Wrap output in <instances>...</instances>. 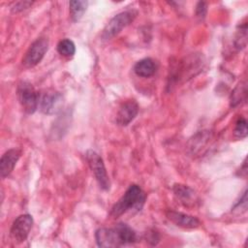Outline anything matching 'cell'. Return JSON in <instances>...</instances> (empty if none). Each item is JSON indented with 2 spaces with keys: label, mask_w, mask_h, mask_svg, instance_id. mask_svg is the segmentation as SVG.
<instances>
[{
  "label": "cell",
  "mask_w": 248,
  "mask_h": 248,
  "mask_svg": "<svg viewBox=\"0 0 248 248\" xmlns=\"http://www.w3.org/2000/svg\"><path fill=\"white\" fill-rule=\"evenodd\" d=\"M166 215L170 221L174 223L176 226L186 228V229H194L200 226V220L195 217L191 216L182 212H177L174 210H168Z\"/></svg>",
  "instance_id": "cell-10"
},
{
  "label": "cell",
  "mask_w": 248,
  "mask_h": 248,
  "mask_svg": "<svg viewBox=\"0 0 248 248\" xmlns=\"http://www.w3.org/2000/svg\"><path fill=\"white\" fill-rule=\"evenodd\" d=\"M139 112V106L136 101L130 100L123 103L116 114V122L120 126H127L135 119Z\"/></svg>",
  "instance_id": "cell-9"
},
{
  "label": "cell",
  "mask_w": 248,
  "mask_h": 248,
  "mask_svg": "<svg viewBox=\"0 0 248 248\" xmlns=\"http://www.w3.org/2000/svg\"><path fill=\"white\" fill-rule=\"evenodd\" d=\"M234 135L237 138H245L247 136V123L246 120L242 117H240L235 124L234 128Z\"/></svg>",
  "instance_id": "cell-18"
},
{
  "label": "cell",
  "mask_w": 248,
  "mask_h": 248,
  "mask_svg": "<svg viewBox=\"0 0 248 248\" xmlns=\"http://www.w3.org/2000/svg\"><path fill=\"white\" fill-rule=\"evenodd\" d=\"M173 192L175 194V196H177L181 201L183 202H189V201H191L194 196V190H192L190 187L185 186V185H175L173 187Z\"/></svg>",
  "instance_id": "cell-16"
},
{
  "label": "cell",
  "mask_w": 248,
  "mask_h": 248,
  "mask_svg": "<svg viewBox=\"0 0 248 248\" xmlns=\"http://www.w3.org/2000/svg\"><path fill=\"white\" fill-rule=\"evenodd\" d=\"M63 106V98L59 92L47 91L40 97L39 108L46 114L58 112Z\"/></svg>",
  "instance_id": "cell-7"
},
{
  "label": "cell",
  "mask_w": 248,
  "mask_h": 248,
  "mask_svg": "<svg viewBox=\"0 0 248 248\" xmlns=\"http://www.w3.org/2000/svg\"><path fill=\"white\" fill-rule=\"evenodd\" d=\"M137 16V12L134 10L124 11L114 16L104 28L102 37L105 40H109L119 34L123 28L129 25Z\"/></svg>",
  "instance_id": "cell-2"
},
{
  "label": "cell",
  "mask_w": 248,
  "mask_h": 248,
  "mask_svg": "<svg viewBox=\"0 0 248 248\" xmlns=\"http://www.w3.org/2000/svg\"><path fill=\"white\" fill-rule=\"evenodd\" d=\"M96 242L100 247H117L122 245L117 230L114 228H101L95 233Z\"/></svg>",
  "instance_id": "cell-8"
},
{
  "label": "cell",
  "mask_w": 248,
  "mask_h": 248,
  "mask_svg": "<svg viewBox=\"0 0 248 248\" xmlns=\"http://www.w3.org/2000/svg\"><path fill=\"white\" fill-rule=\"evenodd\" d=\"M19 157L20 151L15 148L9 149L2 155L0 160V174L2 178H5L13 171Z\"/></svg>",
  "instance_id": "cell-11"
},
{
  "label": "cell",
  "mask_w": 248,
  "mask_h": 248,
  "mask_svg": "<svg viewBox=\"0 0 248 248\" xmlns=\"http://www.w3.org/2000/svg\"><path fill=\"white\" fill-rule=\"evenodd\" d=\"M156 71L155 62L151 58H143L139 60L134 66V72L141 78H149Z\"/></svg>",
  "instance_id": "cell-12"
},
{
  "label": "cell",
  "mask_w": 248,
  "mask_h": 248,
  "mask_svg": "<svg viewBox=\"0 0 248 248\" xmlns=\"http://www.w3.org/2000/svg\"><path fill=\"white\" fill-rule=\"evenodd\" d=\"M206 14V5L203 2H200L197 6V16L203 18Z\"/></svg>",
  "instance_id": "cell-21"
},
{
  "label": "cell",
  "mask_w": 248,
  "mask_h": 248,
  "mask_svg": "<svg viewBox=\"0 0 248 248\" xmlns=\"http://www.w3.org/2000/svg\"><path fill=\"white\" fill-rule=\"evenodd\" d=\"M115 229L118 232V234H119L122 245L134 243L137 240L136 232L131 227H129L128 225L123 224V223H119L115 226Z\"/></svg>",
  "instance_id": "cell-13"
},
{
  "label": "cell",
  "mask_w": 248,
  "mask_h": 248,
  "mask_svg": "<svg viewBox=\"0 0 248 248\" xmlns=\"http://www.w3.org/2000/svg\"><path fill=\"white\" fill-rule=\"evenodd\" d=\"M88 2L87 1H70L69 10L70 16L73 21H78L81 18L84 12L86 11Z\"/></svg>",
  "instance_id": "cell-14"
},
{
  "label": "cell",
  "mask_w": 248,
  "mask_h": 248,
  "mask_svg": "<svg viewBox=\"0 0 248 248\" xmlns=\"http://www.w3.org/2000/svg\"><path fill=\"white\" fill-rule=\"evenodd\" d=\"M57 51L64 57H72L76 52V46L70 39H64L57 45Z\"/></svg>",
  "instance_id": "cell-15"
},
{
  "label": "cell",
  "mask_w": 248,
  "mask_h": 248,
  "mask_svg": "<svg viewBox=\"0 0 248 248\" xmlns=\"http://www.w3.org/2000/svg\"><path fill=\"white\" fill-rule=\"evenodd\" d=\"M235 208H240V213L246 211V209H247V195H246V191L243 193L242 197L240 198V201L235 203V205L232 208V210H234Z\"/></svg>",
  "instance_id": "cell-19"
},
{
  "label": "cell",
  "mask_w": 248,
  "mask_h": 248,
  "mask_svg": "<svg viewBox=\"0 0 248 248\" xmlns=\"http://www.w3.org/2000/svg\"><path fill=\"white\" fill-rule=\"evenodd\" d=\"M32 225H33V218L31 215L29 214L19 215L13 222V225L11 227L10 234L13 240L16 243L23 242L27 238L32 229Z\"/></svg>",
  "instance_id": "cell-6"
},
{
  "label": "cell",
  "mask_w": 248,
  "mask_h": 248,
  "mask_svg": "<svg viewBox=\"0 0 248 248\" xmlns=\"http://www.w3.org/2000/svg\"><path fill=\"white\" fill-rule=\"evenodd\" d=\"M85 158L99 186L105 191L109 190L110 182L102 157L94 150H88L85 154Z\"/></svg>",
  "instance_id": "cell-3"
},
{
  "label": "cell",
  "mask_w": 248,
  "mask_h": 248,
  "mask_svg": "<svg viewBox=\"0 0 248 248\" xmlns=\"http://www.w3.org/2000/svg\"><path fill=\"white\" fill-rule=\"evenodd\" d=\"M48 48V42L45 38H39L32 43L29 46L24 58H23V65L27 68H31L36 66L41 62L44 58L46 52Z\"/></svg>",
  "instance_id": "cell-5"
},
{
  "label": "cell",
  "mask_w": 248,
  "mask_h": 248,
  "mask_svg": "<svg viewBox=\"0 0 248 248\" xmlns=\"http://www.w3.org/2000/svg\"><path fill=\"white\" fill-rule=\"evenodd\" d=\"M30 5H32V2L30 1H20V2H17L15 4V6L12 8V11L16 13V12H20L22 10H25L27 9Z\"/></svg>",
  "instance_id": "cell-20"
},
{
  "label": "cell",
  "mask_w": 248,
  "mask_h": 248,
  "mask_svg": "<svg viewBox=\"0 0 248 248\" xmlns=\"http://www.w3.org/2000/svg\"><path fill=\"white\" fill-rule=\"evenodd\" d=\"M145 202V195L141 188L136 184L131 185L120 200L112 206L110 214L114 218L121 216L122 214L132 211L140 210Z\"/></svg>",
  "instance_id": "cell-1"
},
{
  "label": "cell",
  "mask_w": 248,
  "mask_h": 248,
  "mask_svg": "<svg viewBox=\"0 0 248 248\" xmlns=\"http://www.w3.org/2000/svg\"><path fill=\"white\" fill-rule=\"evenodd\" d=\"M246 41H247V25L246 23L240 26V30L237 31L236 39H235V44L236 46L239 48H242L246 46Z\"/></svg>",
  "instance_id": "cell-17"
},
{
  "label": "cell",
  "mask_w": 248,
  "mask_h": 248,
  "mask_svg": "<svg viewBox=\"0 0 248 248\" xmlns=\"http://www.w3.org/2000/svg\"><path fill=\"white\" fill-rule=\"evenodd\" d=\"M17 98L26 113H33L39 108L40 95L33 85L27 81H21L18 84Z\"/></svg>",
  "instance_id": "cell-4"
}]
</instances>
